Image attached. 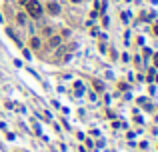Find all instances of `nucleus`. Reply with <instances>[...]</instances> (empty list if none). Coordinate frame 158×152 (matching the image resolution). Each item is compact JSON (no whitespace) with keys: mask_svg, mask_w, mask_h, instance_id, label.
<instances>
[{"mask_svg":"<svg viewBox=\"0 0 158 152\" xmlns=\"http://www.w3.org/2000/svg\"><path fill=\"white\" fill-rule=\"evenodd\" d=\"M26 12L32 16V18H40L42 16V6H40L38 0H26Z\"/></svg>","mask_w":158,"mask_h":152,"instance_id":"f257e3e1","label":"nucleus"},{"mask_svg":"<svg viewBox=\"0 0 158 152\" xmlns=\"http://www.w3.org/2000/svg\"><path fill=\"white\" fill-rule=\"evenodd\" d=\"M48 12H50L52 16H56V14L60 12V6H58L56 2H50V4H48Z\"/></svg>","mask_w":158,"mask_h":152,"instance_id":"f03ea898","label":"nucleus"},{"mask_svg":"<svg viewBox=\"0 0 158 152\" xmlns=\"http://www.w3.org/2000/svg\"><path fill=\"white\" fill-rule=\"evenodd\" d=\"M60 42H62V38H60V36H54V38H50V46H58Z\"/></svg>","mask_w":158,"mask_h":152,"instance_id":"7ed1b4c3","label":"nucleus"},{"mask_svg":"<svg viewBox=\"0 0 158 152\" xmlns=\"http://www.w3.org/2000/svg\"><path fill=\"white\" fill-rule=\"evenodd\" d=\"M94 86H96V90H98V92H102V90H104V84H102L100 80H94Z\"/></svg>","mask_w":158,"mask_h":152,"instance_id":"20e7f679","label":"nucleus"},{"mask_svg":"<svg viewBox=\"0 0 158 152\" xmlns=\"http://www.w3.org/2000/svg\"><path fill=\"white\" fill-rule=\"evenodd\" d=\"M30 44H32V48H38V46H40V40H38V38H32V40H30Z\"/></svg>","mask_w":158,"mask_h":152,"instance_id":"39448f33","label":"nucleus"},{"mask_svg":"<svg viewBox=\"0 0 158 152\" xmlns=\"http://www.w3.org/2000/svg\"><path fill=\"white\" fill-rule=\"evenodd\" d=\"M72 2H80V0H72Z\"/></svg>","mask_w":158,"mask_h":152,"instance_id":"423d86ee","label":"nucleus"},{"mask_svg":"<svg viewBox=\"0 0 158 152\" xmlns=\"http://www.w3.org/2000/svg\"><path fill=\"white\" fill-rule=\"evenodd\" d=\"M20 2H26V0H20Z\"/></svg>","mask_w":158,"mask_h":152,"instance_id":"0eeeda50","label":"nucleus"}]
</instances>
